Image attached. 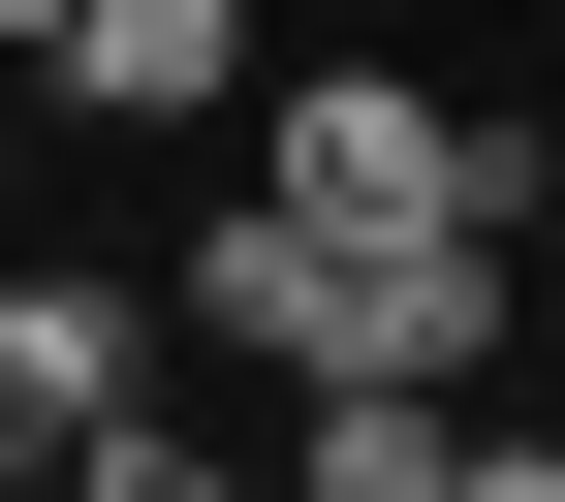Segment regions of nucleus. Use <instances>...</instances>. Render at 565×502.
<instances>
[{
  "instance_id": "obj_1",
  "label": "nucleus",
  "mask_w": 565,
  "mask_h": 502,
  "mask_svg": "<svg viewBox=\"0 0 565 502\" xmlns=\"http://www.w3.org/2000/svg\"><path fill=\"white\" fill-rule=\"evenodd\" d=\"M252 189H282V221H345V252H408V221H471V252H503V221H534V126L408 95V63H315V95L252 126Z\"/></svg>"
},
{
  "instance_id": "obj_2",
  "label": "nucleus",
  "mask_w": 565,
  "mask_h": 502,
  "mask_svg": "<svg viewBox=\"0 0 565 502\" xmlns=\"http://www.w3.org/2000/svg\"><path fill=\"white\" fill-rule=\"evenodd\" d=\"M126 377H158V282H95V252H0V502L95 440Z\"/></svg>"
},
{
  "instance_id": "obj_3",
  "label": "nucleus",
  "mask_w": 565,
  "mask_h": 502,
  "mask_svg": "<svg viewBox=\"0 0 565 502\" xmlns=\"http://www.w3.org/2000/svg\"><path fill=\"white\" fill-rule=\"evenodd\" d=\"M63 95L95 126H221L252 95V0H63Z\"/></svg>"
},
{
  "instance_id": "obj_4",
  "label": "nucleus",
  "mask_w": 565,
  "mask_h": 502,
  "mask_svg": "<svg viewBox=\"0 0 565 502\" xmlns=\"http://www.w3.org/2000/svg\"><path fill=\"white\" fill-rule=\"evenodd\" d=\"M282 502H471V377H315Z\"/></svg>"
},
{
  "instance_id": "obj_5",
  "label": "nucleus",
  "mask_w": 565,
  "mask_h": 502,
  "mask_svg": "<svg viewBox=\"0 0 565 502\" xmlns=\"http://www.w3.org/2000/svg\"><path fill=\"white\" fill-rule=\"evenodd\" d=\"M32 502H252V471H221V440H189V408H158V377H126V408H95V440H63V471H32Z\"/></svg>"
},
{
  "instance_id": "obj_6",
  "label": "nucleus",
  "mask_w": 565,
  "mask_h": 502,
  "mask_svg": "<svg viewBox=\"0 0 565 502\" xmlns=\"http://www.w3.org/2000/svg\"><path fill=\"white\" fill-rule=\"evenodd\" d=\"M471 502H565V440H471Z\"/></svg>"
},
{
  "instance_id": "obj_7",
  "label": "nucleus",
  "mask_w": 565,
  "mask_h": 502,
  "mask_svg": "<svg viewBox=\"0 0 565 502\" xmlns=\"http://www.w3.org/2000/svg\"><path fill=\"white\" fill-rule=\"evenodd\" d=\"M0 63H63V0H0Z\"/></svg>"
},
{
  "instance_id": "obj_8",
  "label": "nucleus",
  "mask_w": 565,
  "mask_h": 502,
  "mask_svg": "<svg viewBox=\"0 0 565 502\" xmlns=\"http://www.w3.org/2000/svg\"><path fill=\"white\" fill-rule=\"evenodd\" d=\"M252 502H282V471H252Z\"/></svg>"
}]
</instances>
